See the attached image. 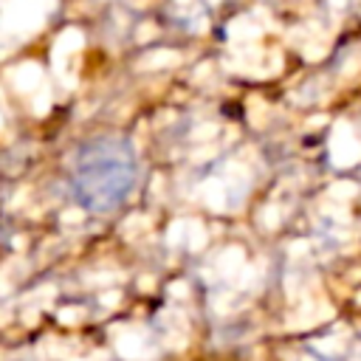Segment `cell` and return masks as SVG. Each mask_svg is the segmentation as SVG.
<instances>
[{"mask_svg": "<svg viewBox=\"0 0 361 361\" xmlns=\"http://www.w3.org/2000/svg\"><path fill=\"white\" fill-rule=\"evenodd\" d=\"M138 180V155L121 135H96L73 158V200L87 212L118 209Z\"/></svg>", "mask_w": 361, "mask_h": 361, "instance_id": "obj_1", "label": "cell"}]
</instances>
